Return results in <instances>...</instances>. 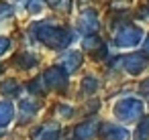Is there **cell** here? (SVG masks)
<instances>
[{"label":"cell","mask_w":149,"mask_h":140,"mask_svg":"<svg viewBox=\"0 0 149 140\" xmlns=\"http://www.w3.org/2000/svg\"><path fill=\"white\" fill-rule=\"evenodd\" d=\"M35 35L41 43H45L47 47H65L72 43V37L74 33L72 31H65V29H59L55 25H49V23H39L35 25Z\"/></svg>","instance_id":"6da1fadb"},{"label":"cell","mask_w":149,"mask_h":140,"mask_svg":"<svg viewBox=\"0 0 149 140\" xmlns=\"http://www.w3.org/2000/svg\"><path fill=\"white\" fill-rule=\"evenodd\" d=\"M114 116H116V120L127 122V124L135 122V120H139L143 116V102L139 97H133V95L123 97L114 106Z\"/></svg>","instance_id":"7a4b0ae2"},{"label":"cell","mask_w":149,"mask_h":140,"mask_svg":"<svg viewBox=\"0 0 149 140\" xmlns=\"http://www.w3.org/2000/svg\"><path fill=\"white\" fill-rule=\"evenodd\" d=\"M141 41H145L143 31L139 27H133V25H127V27H123V29H118L114 33V45L118 49H133Z\"/></svg>","instance_id":"3957f363"},{"label":"cell","mask_w":149,"mask_h":140,"mask_svg":"<svg viewBox=\"0 0 149 140\" xmlns=\"http://www.w3.org/2000/svg\"><path fill=\"white\" fill-rule=\"evenodd\" d=\"M147 57L145 55H141V53H133V55H125V57H120L114 65H118V67H123L127 73H131V75H137V73H141L145 67H147Z\"/></svg>","instance_id":"277c9868"},{"label":"cell","mask_w":149,"mask_h":140,"mask_svg":"<svg viewBox=\"0 0 149 140\" xmlns=\"http://www.w3.org/2000/svg\"><path fill=\"white\" fill-rule=\"evenodd\" d=\"M78 27H80V31H84V33H88V35H94V33L98 31V27H100L96 12L90 10V8L84 10V12L78 16Z\"/></svg>","instance_id":"5b68a950"},{"label":"cell","mask_w":149,"mask_h":140,"mask_svg":"<svg viewBox=\"0 0 149 140\" xmlns=\"http://www.w3.org/2000/svg\"><path fill=\"white\" fill-rule=\"evenodd\" d=\"M43 79H45V85H49V87H59L61 89V87L68 85V73L59 67H51L49 71H45Z\"/></svg>","instance_id":"8992f818"},{"label":"cell","mask_w":149,"mask_h":140,"mask_svg":"<svg viewBox=\"0 0 149 140\" xmlns=\"http://www.w3.org/2000/svg\"><path fill=\"white\" fill-rule=\"evenodd\" d=\"M59 65H61V69H63L65 73L76 71V69L82 65V53H78V51H68V53H63V55L59 57Z\"/></svg>","instance_id":"52a82bcc"},{"label":"cell","mask_w":149,"mask_h":140,"mask_svg":"<svg viewBox=\"0 0 149 140\" xmlns=\"http://www.w3.org/2000/svg\"><path fill=\"white\" fill-rule=\"evenodd\" d=\"M59 136V126L57 124H45L39 130L33 132V140H57Z\"/></svg>","instance_id":"ba28073f"},{"label":"cell","mask_w":149,"mask_h":140,"mask_svg":"<svg viewBox=\"0 0 149 140\" xmlns=\"http://www.w3.org/2000/svg\"><path fill=\"white\" fill-rule=\"evenodd\" d=\"M96 132H98V120H88V122H84V124H80L76 128V136L82 138V140L92 138Z\"/></svg>","instance_id":"9c48e42d"},{"label":"cell","mask_w":149,"mask_h":140,"mask_svg":"<svg viewBox=\"0 0 149 140\" xmlns=\"http://www.w3.org/2000/svg\"><path fill=\"white\" fill-rule=\"evenodd\" d=\"M104 134H106V140H129V136H131L127 128L116 126V124L106 126V128H104Z\"/></svg>","instance_id":"30bf717a"},{"label":"cell","mask_w":149,"mask_h":140,"mask_svg":"<svg viewBox=\"0 0 149 140\" xmlns=\"http://www.w3.org/2000/svg\"><path fill=\"white\" fill-rule=\"evenodd\" d=\"M15 118V108L8 102H0V128H4L13 122Z\"/></svg>","instance_id":"8fae6325"},{"label":"cell","mask_w":149,"mask_h":140,"mask_svg":"<svg viewBox=\"0 0 149 140\" xmlns=\"http://www.w3.org/2000/svg\"><path fill=\"white\" fill-rule=\"evenodd\" d=\"M15 61H17V65L23 67V69H29V67L37 65V57H35L33 53H21V55H17Z\"/></svg>","instance_id":"7c38bea8"},{"label":"cell","mask_w":149,"mask_h":140,"mask_svg":"<svg viewBox=\"0 0 149 140\" xmlns=\"http://www.w3.org/2000/svg\"><path fill=\"white\" fill-rule=\"evenodd\" d=\"M47 4L53 6V8H57V10L68 12V10L72 8V0H47Z\"/></svg>","instance_id":"4fadbf2b"},{"label":"cell","mask_w":149,"mask_h":140,"mask_svg":"<svg viewBox=\"0 0 149 140\" xmlns=\"http://www.w3.org/2000/svg\"><path fill=\"white\" fill-rule=\"evenodd\" d=\"M82 87H84V91H86V93H94V91H96V87H98V81H96L92 75H88V77H84Z\"/></svg>","instance_id":"5bb4252c"},{"label":"cell","mask_w":149,"mask_h":140,"mask_svg":"<svg viewBox=\"0 0 149 140\" xmlns=\"http://www.w3.org/2000/svg\"><path fill=\"white\" fill-rule=\"evenodd\" d=\"M100 45H102L100 39L94 37V35H88V37L84 39V49H88V51H94V49H98Z\"/></svg>","instance_id":"9a60e30c"},{"label":"cell","mask_w":149,"mask_h":140,"mask_svg":"<svg viewBox=\"0 0 149 140\" xmlns=\"http://www.w3.org/2000/svg\"><path fill=\"white\" fill-rule=\"evenodd\" d=\"M145 138H149V120H143L137 130V140H145Z\"/></svg>","instance_id":"2e32d148"},{"label":"cell","mask_w":149,"mask_h":140,"mask_svg":"<svg viewBox=\"0 0 149 140\" xmlns=\"http://www.w3.org/2000/svg\"><path fill=\"white\" fill-rule=\"evenodd\" d=\"M45 6V0H29L27 2V10L29 12H39Z\"/></svg>","instance_id":"e0dca14e"},{"label":"cell","mask_w":149,"mask_h":140,"mask_svg":"<svg viewBox=\"0 0 149 140\" xmlns=\"http://www.w3.org/2000/svg\"><path fill=\"white\" fill-rule=\"evenodd\" d=\"M0 91H2V93H17V81H13V79L4 81L2 87H0Z\"/></svg>","instance_id":"ac0fdd59"},{"label":"cell","mask_w":149,"mask_h":140,"mask_svg":"<svg viewBox=\"0 0 149 140\" xmlns=\"http://www.w3.org/2000/svg\"><path fill=\"white\" fill-rule=\"evenodd\" d=\"M23 112H25V114H29V116H33V114L37 112V106H35V102H29V100H25V102H23Z\"/></svg>","instance_id":"d6986e66"},{"label":"cell","mask_w":149,"mask_h":140,"mask_svg":"<svg viewBox=\"0 0 149 140\" xmlns=\"http://www.w3.org/2000/svg\"><path fill=\"white\" fill-rule=\"evenodd\" d=\"M8 49H10V41L6 37H0V55H4Z\"/></svg>","instance_id":"ffe728a7"},{"label":"cell","mask_w":149,"mask_h":140,"mask_svg":"<svg viewBox=\"0 0 149 140\" xmlns=\"http://www.w3.org/2000/svg\"><path fill=\"white\" fill-rule=\"evenodd\" d=\"M13 12V6H8L6 2H0V16H8Z\"/></svg>","instance_id":"44dd1931"},{"label":"cell","mask_w":149,"mask_h":140,"mask_svg":"<svg viewBox=\"0 0 149 140\" xmlns=\"http://www.w3.org/2000/svg\"><path fill=\"white\" fill-rule=\"evenodd\" d=\"M57 114H59V116H70V114H72V108H68V106H59V108H57Z\"/></svg>","instance_id":"7402d4cb"},{"label":"cell","mask_w":149,"mask_h":140,"mask_svg":"<svg viewBox=\"0 0 149 140\" xmlns=\"http://www.w3.org/2000/svg\"><path fill=\"white\" fill-rule=\"evenodd\" d=\"M141 91L149 95V79H147V81H143V85H141Z\"/></svg>","instance_id":"603a6c76"},{"label":"cell","mask_w":149,"mask_h":140,"mask_svg":"<svg viewBox=\"0 0 149 140\" xmlns=\"http://www.w3.org/2000/svg\"><path fill=\"white\" fill-rule=\"evenodd\" d=\"M143 51H145V53H149V35H147V39L143 41Z\"/></svg>","instance_id":"cb8c5ba5"},{"label":"cell","mask_w":149,"mask_h":140,"mask_svg":"<svg viewBox=\"0 0 149 140\" xmlns=\"http://www.w3.org/2000/svg\"><path fill=\"white\" fill-rule=\"evenodd\" d=\"M0 73H2V65H0Z\"/></svg>","instance_id":"d4e9b609"}]
</instances>
